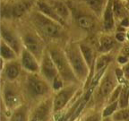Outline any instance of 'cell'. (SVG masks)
Wrapping results in <instances>:
<instances>
[{
  "instance_id": "obj_2",
  "label": "cell",
  "mask_w": 129,
  "mask_h": 121,
  "mask_svg": "<svg viewBox=\"0 0 129 121\" xmlns=\"http://www.w3.org/2000/svg\"><path fill=\"white\" fill-rule=\"evenodd\" d=\"M64 50L77 79L81 83H85L89 78L90 69L83 57L79 44L69 43Z\"/></svg>"
},
{
  "instance_id": "obj_34",
  "label": "cell",
  "mask_w": 129,
  "mask_h": 121,
  "mask_svg": "<svg viewBox=\"0 0 129 121\" xmlns=\"http://www.w3.org/2000/svg\"><path fill=\"white\" fill-rule=\"evenodd\" d=\"M102 121H113V120L112 119V117H105L103 118Z\"/></svg>"
},
{
  "instance_id": "obj_22",
  "label": "cell",
  "mask_w": 129,
  "mask_h": 121,
  "mask_svg": "<svg viewBox=\"0 0 129 121\" xmlns=\"http://www.w3.org/2000/svg\"><path fill=\"white\" fill-rule=\"evenodd\" d=\"M78 25L81 28L85 30H91L94 26V20L88 15H80L77 18Z\"/></svg>"
},
{
  "instance_id": "obj_25",
  "label": "cell",
  "mask_w": 129,
  "mask_h": 121,
  "mask_svg": "<svg viewBox=\"0 0 129 121\" xmlns=\"http://www.w3.org/2000/svg\"><path fill=\"white\" fill-rule=\"evenodd\" d=\"M113 121H126L129 118V108H118L112 116Z\"/></svg>"
},
{
  "instance_id": "obj_7",
  "label": "cell",
  "mask_w": 129,
  "mask_h": 121,
  "mask_svg": "<svg viewBox=\"0 0 129 121\" xmlns=\"http://www.w3.org/2000/svg\"><path fill=\"white\" fill-rule=\"evenodd\" d=\"M80 84H66L55 92L52 97V110L54 113L60 112L74 98L79 89Z\"/></svg>"
},
{
  "instance_id": "obj_20",
  "label": "cell",
  "mask_w": 129,
  "mask_h": 121,
  "mask_svg": "<svg viewBox=\"0 0 129 121\" xmlns=\"http://www.w3.org/2000/svg\"><path fill=\"white\" fill-rule=\"evenodd\" d=\"M1 59H3L5 62H10L17 60L19 56L16 52L8 45L6 43L1 40Z\"/></svg>"
},
{
  "instance_id": "obj_12",
  "label": "cell",
  "mask_w": 129,
  "mask_h": 121,
  "mask_svg": "<svg viewBox=\"0 0 129 121\" xmlns=\"http://www.w3.org/2000/svg\"><path fill=\"white\" fill-rule=\"evenodd\" d=\"M19 59L22 69H23L26 73H40V62L31 53L24 47H23L22 50L20 53Z\"/></svg>"
},
{
  "instance_id": "obj_15",
  "label": "cell",
  "mask_w": 129,
  "mask_h": 121,
  "mask_svg": "<svg viewBox=\"0 0 129 121\" xmlns=\"http://www.w3.org/2000/svg\"><path fill=\"white\" fill-rule=\"evenodd\" d=\"M103 26L106 32H112L114 30L115 26V18L113 11V1L112 0H109L107 4L103 14Z\"/></svg>"
},
{
  "instance_id": "obj_1",
  "label": "cell",
  "mask_w": 129,
  "mask_h": 121,
  "mask_svg": "<svg viewBox=\"0 0 129 121\" xmlns=\"http://www.w3.org/2000/svg\"><path fill=\"white\" fill-rule=\"evenodd\" d=\"M31 20L34 29L44 39L55 40L64 37V26L39 11L31 15Z\"/></svg>"
},
{
  "instance_id": "obj_30",
  "label": "cell",
  "mask_w": 129,
  "mask_h": 121,
  "mask_svg": "<svg viewBox=\"0 0 129 121\" xmlns=\"http://www.w3.org/2000/svg\"><path fill=\"white\" fill-rule=\"evenodd\" d=\"M115 38L118 42H123L127 39V35L122 31H118L115 33Z\"/></svg>"
},
{
  "instance_id": "obj_8",
  "label": "cell",
  "mask_w": 129,
  "mask_h": 121,
  "mask_svg": "<svg viewBox=\"0 0 129 121\" xmlns=\"http://www.w3.org/2000/svg\"><path fill=\"white\" fill-rule=\"evenodd\" d=\"M14 83L15 82L5 81L1 92L3 102L10 110H15L20 108L22 103V95Z\"/></svg>"
},
{
  "instance_id": "obj_26",
  "label": "cell",
  "mask_w": 129,
  "mask_h": 121,
  "mask_svg": "<svg viewBox=\"0 0 129 121\" xmlns=\"http://www.w3.org/2000/svg\"><path fill=\"white\" fill-rule=\"evenodd\" d=\"M84 1L96 14L100 15L102 13L103 6V0H84Z\"/></svg>"
},
{
  "instance_id": "obj_23",
  "label": "cell",
  "mask_w": 129,
  "mask_h": 121,
  "mask_svg": "<svg viewBox=\"0 0 129 121\" xmlns=\"http://www.w3.org/2000/svg\"><path fill=\"white\" fill-rule=\"evenodd\" d=\"M113 11L115 20L117 19L122 21L126 18V9L119 0L113 1Z\"/></svg>"
},
{
  "instance_id": "obj_33",
  "label": "cell",
  "mask_w": 129,
  "mask_h": 121,
  "mask_svg": "<svg viewBox=\"0 0 129 121\" xmlns=\"http://www.w3.org/2000/svg\"><path fill=\"white\" fill-rule=\"evenodd\" d=\"M120 26L122 27H128L129 26V19L128 18L126 17L125 18H124L123 20H122L120 21Z\"/></svg>"
},
{
  "instance_id": "obj_27",
  "label": "cell",
  "mask_w": 129,
  "mask_h": 121,
  "mask_svg": "<svg viewBox=\"0 0 129 121\" xmlns=\"http://www.w3.org/2000/svg\"><path fill=\"white\" fill-rule=\"evenodd\" d=\"M119 108V106H118V101H115L112 103H108L107 105L105 108L103 109V112H102V116L103 118L105 117H112V115Z\"/></svg>"
},
{
  "instance_id": "obj_13",
  "label": "cell",
  "mask_w": 129,
  "mask_h": 121,
  "mask_svg": "<svg viewBox=\"0 0 129 121\" xmlns=\"http://www.w3.org/2000/svg\"><path fill=\"white\" fill-rule=\"evenodd\" d=\"M21 69L20 62L18 59L6 62L4 68L1 69V74L5 77V81L15 82L20 77Z\"/></svg>"
},
{
  "instance_id": "obj_21",
  "label": "cell",
  "mask_w": 129,
  "mask_h": 121,
  "mask_svg": "<svg viewBox=\"0 0 129 121\" xmlns=\"http://www.w3.org/2000/svg\"><path fill=\"white\" fill-rule=\"evenodd\" d=\"M29 8V4L26 2H19L15 4L9 11H6V13H10L11 16L14 18H20L24 14L26 13Z\"/></svg>"
},
{
  "instance_id": "obj_17",
  "label": "cell",
  "mask_w": 129,
  "mask_h": 121,
  "mask_svg": "<svg viewBox=\"0 0 129 121\" xmlns=\"http://www.w3.org/2000/svg\"><path fill=\"white\" fill-rule=\"evenodd\" d=\"M117 42H118L116 40L115 36L113 37L108 34L102 35L100 37L98 42V50L101 54H108L115 47Z\"/></svg>"
},
{
  "instance_id": "obj_36",
  "label": "cell",
  "mask_w": 129,
  "mask_h": 121,
  "mask_svg": "<svg viewBox=\"0 0 129 121\" xmlns=\"http://www.w3.org/2000/svg\"><path fill=\"white\" fill-rule=\"evenodd\" d=\"M126 6H127V7L129 9V0H128V1H127V5H126Z\"/></svg>"
},
{
  "instance_id": "obj_16",
  "label": "cell",
  "mask_w": 129,
  "mask_h": 121,
  "mask_svg": "<svg viewBox=\"0 0 129 121\" xmlns=\"http://www.w3.org/2000/svg\"><path fill=\"white\" fill-rule=\"evenodd\" d=\"M37 6L39 9V12L49 17V18L57 21L62 26H65L66 23L61 18L59 17V15L57 14L54 9L52 8V6L49 3L44 1H39L37 3Z\"/></svg>"
},
{
  "instance_id": "obj_32",
  "label": "cell",
  "mask_w": 129,
  "mask_h": 121,
  "mask_svg": "<svg viewBox=\"0 0 129 121\" xmlns=\"http://www.w3.org/2000/svg\"><path fill=\"white\" fill-rule=\"evenodd\" d=\"M122 69H123L125 78L127 79V80H129V64H125Z\"/></svg>"
},
{
  "instance_id": "obj_9",
  "label": "cell",
  "mask_w": 129,
  "mask_h": 121,
  "mask_svg": "<svg viewBox=\"0 0 129 121\" xmlns=\"http://www.w3.org/2000/svg\"><path fill=\"white\" fill-rule=\"evenodd\" d=\"M40 64V69L39 73L52 87L55 79L60 76L47 49L45 50Z\"/></svg>"
},
{
  "instance_id": "obj_11",
  "label": "cell",
  "mask_w": 129,
  "mask_h": 121,
  "mask_svg": "<svg viewBox=\"0 0 129 121\" xmlns=\"http://www.w3.org/2000/svg\"><path fill=\"white\" fill-rule=\"evenodd\" d=\"M45 98L36 106L30 115L29 121H47L52 110V97Z\"/></svg>"
},
{
  "instance_id": "obj_19",
  "label": "cell",
  "mask_w": 129,
  "mask_h": 121,
  "mask_svg": "<svg viewBox=\"0 0 129 121\" xmlns=\"http://www.w3.org/2000/svg\"><path fill=\"white\" fill-rule=\"evenodd\" d=\"M79 45L83 57L86 62L88 68L91 70L92 68L94 67V63H95L94 50L92 49L91 47L88 44H84V43H80V44H79Z\"/></svg>"
},
{
  "instance_id": "obj_6",
  "label": "cell",
  "mask_w": 129,
  "mask_h": 121,
  "mask_svg": "<svg viewBox=\"0 0 129 121\" xmlns=\"http://www.w3.org/2000/svg\"><path fill=\"white\" fill-rule=\"evenodd\" d=\"M119 84L115 74V68L110 64L99 80L97 88L98 97L100 98H109Z\"/></svg>"
},
{
  "instance_id": "obj_10",
  "label": "cell",
  "mask_w": 129,
  "mask_h": 121,
  "mask_svg": "<svg viewBox=\"0 0 129 121\" xmlns=\"http://www.w3.org/2000/svg\"><path fill=\"white\" fill-rule=\"evenodd\" d=\"M1 40L12 48L20 57V53L23 47L20 34L9 26L2 24L1 27Z\"/></svg>"
},
{
  "instance_id": "obj_28",
  "label": "cell",
  "mask_w": 129,
  "mask_h": 121,
  "mask_svg": "<svg viewBox=\"0 0 129 121\" xmlns=\"http://www.w3.org/2000/svg\"><path fill=\"white\" fill-rule=\"evenodd\" d=\"M25 108L22 106L15 110L10 118V121H26Z\"/></svg>"
},
{
  "instance_id": "obj_14",
  "label": "cell",
  "mask_w": 129,
  "mask_h": 121,
  "mask_svg": "<svg viewBox=\"0 0 129 121\" xmlns=\"http://www.w3.org/2000/svg\"><path fill=\"white\" fill-rule=\"evenodd\" d=\"M112 61V57L108 54H102L98 56L95 59V63L94 66V77L93 81L95 79L100 80L104 73L105 71L109 66Z\"/></svg>"
},
{
  "instance_id": "obj_3",
  "label": "cell",
  "mask_w": 129,
  "mask_h": 121,
  "mask_svg": "<svg viewBox=\"0 0 129 121\" xmlns=\"http://www.w3.org/2000/svg\"><path fill=\"white\" fill-rule=\"evenodd\" d=\"M47 49L55 63L59 75L65 85L71 84H81L72 69L64 49L57 45H50L49 47H47Z\"/></svg>"
},
{
  "instance_id": "obj_24",
  "label": "cell",
  "mask_w": 129,
  "mask_h": 121,
  "mask_svg": "<svg viewBox=\"0 0 129 121\" xmlns=\"http://www.w3.org/2000/svg\"><path fill=\"white\" fill-rule=\"evenodd\" d=\"M118 102L119 108H127L129 105V88L126 84H122Z\"/></svg>"
},
{
  "instance_id": "obj_5",
  "label": "cell",
  "mask_w": 129,
  "mask_h": 121,
  "mask_svg": "<svg viewBox=\"0 0 129 121\" xmlns=\"http://www.w3.org/2000/svg\"><path fill=\"white\" fill-rule=\"evenodd\" d=\"M20 35L23 47L31 53L40 63L47 49L44 39L35 30L22 31Z\"/></svg>"
},
{
  "instance_id": "obj_4",
  "label": "cell",
  "mask_w": 129,
  "mask_h": 121,
  "mask_svg": "<svg viewBox=\"0 0 129 121\" xmlns=\"http://www.w3.org/2000/svg\"><path fill=\"white\" fill-rule=\"evenodd\" d=\"M25 88L28 97L33 99L48 98L51 91H53L51 86L40 73H26Z\"/></svg>"
},
{
  "instance_id": "obj_31",
  "label": "cell",
  "mask_w": 129,
  "mask_h": 121,
  "mask_svg": "<svg viewBox=\"0 0 129 121\" xmlns=\"http://www.w3.org/2000/svg\"><path fill=\"white\" fill-rule=\"evenodd\" d=\"M117 63H119L120 64L125 65V64H127V62H128V57L125 56V55H119V56H118V57H117Z\"/></svg>"
},
{
  "instance_id": "obj_37",
  "label": "cell",
  "mask_w": 129,
  "mask_h": 121,
  "mask_svg": "<svg viewBox=\"0 0 129 121\" xmlns=\"http://www.w3.org/2000/svg\"><path fill=\"white\" fill-rule=\"evenodd\" d=\"M128 55L129 56V53H128Z\"/></svg>"
},
{
  "instance_id": "obj_29",
  "label": "cell",
  "mask_w": 129,
  "mask_h": 121,
  "mask_svg": "<svg viewBox=\"0 0 129 121\" xmlns=\"http://www.w3.org/2000/svg\"><path fill=\"white\" fill-rule=\"evenodd\" d=\"M103 119L102 113H94L86 116L82 121H102Z\"/></svg>"
},
{
  "instance_id": "obj_35",
  "label": "cell",
  "mask_w": 129,
  "mask_h": 121,
  "mask_svg": "<svg viewBox=\"0 0 129 121\" xmlns=\"http://www.w3.org/2000/svg\"><path fill=\"white\" fill-rule=\"evenodd\" d=\"M126 35H127V39L129 40V30L127 32V34H126Z\"/></svg>"
},
{
  "instance_id": "obj_18",
  "label": "cell",
  "mask_w": 129,
  "mask_h": 121,
  "mask_svg": "<svg viewBox=\"0 0 129 121\" xmlns=\"http://www.w3.org/2000/svg\"><path fill=\"white\" fill-rule=\"evenodd\" d=\"M49 3L52 6L59 17L61 18L66 23L68 22L71 16L70 11L68 6L64 2L59 0H52Z\"/></svg>"
}]
</instances>
